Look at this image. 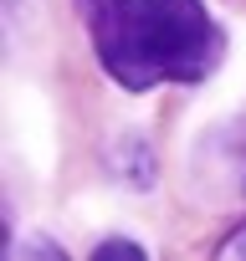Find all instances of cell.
I'll use <instances>...</instances> for the list:
<instances>
[{"label": "cell", "instance_id": "obj_1", "mask_svg": "<svg viewBox=\"0 0 246 261\" xmlns=\"http://www.w3.org/2000/svg\"><path fill=\"white\" fill-rule=\"evenodd\" d=\"M82 26L103 72L129 92L205 82L226 57V36L200 0H113Z\"/></svg>", "mask_w": 246, "mask_h": 261}, {"label": "cell", "instance_id": "obj_2", "mask_svg": "<svg viewBox=\"0 0 246 261\" xmlns=\"http://www.w3.org/2000/svg\"><path fill=\"white\" fill-rule=\"evenodd\" d=\"M108 256H129V261H139L144 246H134V241H108V246H97V261H108Z\"/></svg>", "mask_w": 246, "mask_h": 261}]
</instances>
